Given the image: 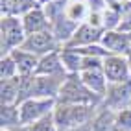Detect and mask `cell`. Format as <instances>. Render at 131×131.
Returning <instances> with one entry per match:
<instances>
[{"mask_svg":"<svg viewBox=\"0 0 131 131\" xmlns=\"http://www.w3.org/2000/svg\"><path fill=\"white\" fill-rule=\"evenodd\" d=\"M131 100V81L126 83H111L105 92V102L109 107H124Z\"/></svg>","mask_w":131,"mask_h":131,"instance_id":"cell-11","label":"cell"},{"mask_svg":"<svg viewBox=\"0 0 131 131\" xmlns=\"http://www.w3.org/2000/svg\"><path fill=\"white\" fill-rule=\"evenodd\" d=\"M68 131H92V126L91 124H83V126H78V127H72Z\"/></svg>","mask_w":131,"mask_h":131,"instance_id":"cell-23","label":"cell"},{"mask_svg":"<svg viewBox=\"0 0 131 131\" xmlns=\"http://www.w3.org/2000/svg\"><path fill=\"white\" fill-rule=\"evenodd\" d=\"M103 28L94 26L91 22L87 24H80L76 33L72 35V39L67 42V48H83V46H92V45H100L102 37H103Z\"/></svg>","mask_w":131,"mask_h":131,"instance_id":"cell-7","label":"cell"},{"mask_svg":"<svg viewBox=\"0 0 131 131\" xmlns=\"http://www.w3.org/2000/svg\"><path fill=\"white\" fill-rule=\"evenodd\" d=\"M17 76H19V68H17V63L11 57V54L2 56V59H0V78H2V81L13 80Z\"/></svg>","mask_w":131,"mask_h":131,"instance_id":"cell-18","label":"cell"},{"mask_svg":"<svg viewBox=\"0 0 131 131\" xmlns=\"http://www.w3.org/2000/svg\"><path fill=\"white\" fill-rule=\"evenodd\" d=\"M103 72L109 83L131 81V68L126 56H109L103 59Z\"/></svg>","mask_w":131,"mask_h":131,"instance_id":"cell-6","label":"cell"},{"mask_svg":"<svg viewBox=\"0 0 131 131\" xmlns=\"http://www.w3.org/2000/svg\"><path fill=\"white\" fill-rule=\"evenodd\" d=\"M118 122V131H131V109H122L116 115Z\"/></svg>","mask_w":131,"mask_h":131,"instance_id":"cell-21","label":"cell"},{"mask_svg":"<svg viewBox=\"0 0 131 131\" xmlns=\"http://www.w3.org/2000/svg\"><path fill=\"white\" fill-rule=\"evenodd\" d=\"M0 122H2V131H13L17 127H20L19 105H2Z\"/></svg>","mask_w":131,"mask_h":131,"instance_id":"cell-16","label":"cell"},{"mask_svg":"<svg viewBox=\"0 0 131 131\" xmlns=\"http://www.w3.org/2000/svg\"><path fill=\"white\" fill-rule=\"evenodd\" d=\"M56 103H57V100H52V98H30V100H26L24 103L19 105L20 126H30L33 122L52 115L56 109Z\"/></svg>","mask_w":131,"mask_h":131,"instance_id":"cell-4","label":"cell"},{"mask_svg":"<svg viewBox=\"0 0 131 131\" xmlns=\"http://www.w3.org/2000/svg\"><path fill=\"white\" fill-rule=\"evenodd\" d=\"M96 105H74V103H56L54 120L59 131H68L72 127L91 124Z\"/></svg>","mask_w":131,"mask_h":131,"instance_id":"cell-1","label":"cell"},{"mask_svg":"<svg viewBox=\"0 0 131 131\" xmlns=\"http://www.w3.org/2000/svg\"><path fill=\"white\" fill-rule=\"evenodd\" d=\"M57 46H59V41L54 35V31H52V30H45V31L28 35L20 48L26 50V52L35 54L37 57H42L46 54H52V52H57Z\"/></svg>","mask_w":131,"mask_h":131,"instance_id":"cell-5","label":"cell"},{"mask_svg":"<svg viewBox=\"0 0 131 131\" xmlns=\"http://www.w3.org/2000/svg\"><path fill=\"white\" fill-rule=\"evenodd\" d=\"M85 15H87V7L83 2H74L70 6H67L65 7V17L67 19H70L72 22H81L85 19Z\"/></svg>","mask_w":131,"mask_h":131,"instance_id":"cell-20","label":"cell"},{"mask_svg":"<svg viewBox=\"0 0 131 131\" xmlns=\"http://www.w3.org/2000/svg\"><path fill=\"white\" fill-rule=\"evenodd\" d=\"M19 131H59L56 126V120H54V113L45 118H41L37 122H33L30 126H20Z\"/></svg>","mask_w":131,"mask_h":131,"instance_id":"cell-19","label":"cell"},{"mask_svg":"<svg viewBox=\"0 0 131 131\" xmlns=\"http://www.w3.org/2000/svg\"><path fill=\"white\" fill-rule=\"evenodd\" d=\"M100 45L105 48L111 56H122L131 50V33L120 30H105Z\"/></svg>","mask_w":131,"mask_h":131,"instance_id":"cell-8","label":"cell"},{"mask_svg":"<svg viewBox=\"0 0 131 131\" xmlns=\"http://www.w3.org/2000/svg\"><path fill=\"white\" fill-rule=\"evenodd\" d=\"M61 54V61H63V67L67 74H80L81 70V63H83V56L78 52L76 48H63L59 50Z\"/></svg>","mask_w":131,"mask_h":131,"instance_id":"cell-14","label":"cell"},{"mask_svg":"<svg viewBox=\"0 0 131 131\" xmlns=\"http://www.w3.org/2000/svg\"><path fill=\"white\" fill-rule=\"evenodd\" d=\"M0 33H2V56L11 54L13 50L20 48L22 42L26 41V30L22 19L11 15H2V22H0Z\"/></svg>","mask_w":131,"mask_h":131,"instance_id":"cell-3","label":"cell"},{"mask_svg":"<svg viewBox=\"0 0 131 131\" xmlns=\"http://www.w3.org/2000/svg\"><path fill=\"white\" fill-rule=\"evenodd\" d=\"M91 126H92V131H118L116 115L111 109H103L100 115H96Z\"/></svg>","mask_w":131,"mask_h":131,"instance_id":"cell-15","label":"cell"},{"mask_svg":"<svg viewBox=\"0 0 131 131\" xmlns=\"http://www.w3.org/2000/svg\"><path fill=\"white\" fill-rule=\"evenodd\" d=\"M126 57H127V63H129V68H131V50L126 54Z\"/></svg>","mask_w":131,"mask_h":131,"instance_id":"cell-24","label":"cell"},{"mask_svg":"<svg viewBox=\"0 0 131 131\" xmlns=\"http://www.w3.org/2000/svg\"><path fill=\"white\" fill-rule=\"evenodd\" d=\"M0 100H2V105H17V102H19V76L13 80L2 81Z\"/></svg>","mask_w":131,"mask_h":131,"instance_id":"cell-17","label":"cell"},{"mask_svg":"<svg viewBox=\"0 0 131 131\" xmlns=\"http://www.w3.org/2000/svg\"><path fill=\"white\" fill-rule=\"evenodd\" d=\"M22 24H24V30H26V35H31V33H39V31H45L50 30V19L46 11L42 7H33L31 11L24 13L22 15Z\"/></svg>","mask_w":131,"mask_h":131,"instance_id":"cell-10","label":"cell"},{"mask_svg":"<svg viewBox=\"0 0 131 131\" xmlns=\"http://www.w3.org/2000/svg\"><path fill=\"white\" fill-rule=\"evenodd\" d=\"M120 31H126V33H131V11H126L122 15V20H120V26H118Z\"/></svg>","mask_w":131,"mask_h":131,"instance_id":"cell-22","label":"cell"},{"mask_svg":"<svg viewBox=\"0 0 131 131\" xmlns=\"http://www.w3.org/2000/svg\"><path fill=\"white\" fill-rule=\"evenodd\" d=\"M102 96L94 94L81 81L80 74H68L57 96V103H74V105H96Z\"/></svg>","mask_w":131,"mask_h":131,"instance_id":"cell-2","label":"cell"},{"mask_svg":"<svg viewBox=\"0 0 131 131\" xmlns=\"http://www.w3.org/2000/svg\"><path fill=\"white\" fill-rule=\"evenodd\" d=\"M11 57L15 59L17 68H19V76H35L37 67H39V59L35 54L26 52L22 48H17L11 52Z\"/></svg>","mask_w":131,"mask_h":131,"instance_id":"cell-12","label":"cell"},{"mask_svg":"<svg viewBox=\"0 0 131 131\" xmlns=\"http://www.w3.org/2000/svg\"><path fill=\"white\" fill-rule=\"evenodd\" d=\"M59 74H67L59 50L52 52V54H46L39 59V67H37L35 76H59Z\"/></svg>","mask_w":131,"mask_h":131,"instance_id":"cell-13","label":"cell"},{"mask_svg":"<svg viewBox=\"0 0 131 131\" xmlns=\"http://www.w3.org/2000/svg\"><path fill=\"white\" fill-rule=\"evenodd\" d=\"M81 81L87 85V89H91L94 94L98 96H105L107 92V78L103 72V67H94V68H85L80 72Z\"/></svg>","mask_w":131,"mask_h":131,"instance_id":"cell-9","label":"cell"}]
</instances>
